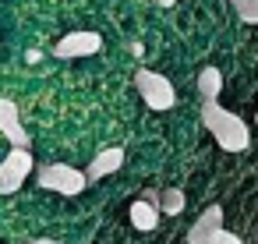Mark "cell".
I'll return each instance as SVG.
<instances>
[{
  "mask_svg": "<svg viewBox=\"0 0 258 244\" xmlns=\"http://www.w3.org/2000/svg\"><path fill=\"white\" fill-rule=\"evenodd\" d=\"M202 124L219 142V149H226V152H244L251 145V128L233 110H226L219 103H205L202 106Z\"/></svg>",
  "mask_w": 258,
  "mask_h": 244,
  "instance_id": "cell-1",
  "label": "cell"
},
{
  "mask_svg": "<svg viewBox=\"0 0 258 244\" xmlns=\"http://www.w3.org/2000/svg\"><path fill=\"white\" fill-rule=\"evenodd\" d=\"M135 89H138V96H142V103L149 106V110H173V103H177V89H173V82L166 78V75H159V71H149V68H142L138 75H135Z\"/></svg>",
  "mask_w": 258,
  "mask_h": 244,
  "instance_id": "cell-2",
  "label": "cell"
},
{
  "mask_svg": "<svg viewBox=\"0 0 258 244\" xmlns=\"http://www.w3.org/2000/svg\"><path fill=\"white\" fill-rule=\"evenodd\" d=\"M36 180H39V188L57 191V195H68V198H75V195H82V191L89 188L85 170L64 166V163H46V166H39V170H36Z\"/></svg>",
  "mask_w": 258,
  "mask_h": 244,
  "instance_id": "cell-3",
  "label": "cell"
},
{
  "mask_svg": "<svg viewBox=\"0 0 258 244\" xmlns=\"http://www.w3.org/2000/svg\"><path fill=\"white\" fill-rule=\"evenodd\" d=\"M36 159H32V149H11L4 156V163H0V191L4 195H15L22 191V184L29 180Z\"/></svg>",
  "mask_w": 258,
  "mask_h": 244,
  "instance_id": "cell-4",
  "label": "cell"
},
{
  "mask_svg": "<svg viewBox=\"0 0 258 244\" xmlns=\"http://www.w3.org/2000/svg\"><path fill=\"white\" fill-rule=\"evenodd\" d=\"M53 53L60 57V60H82V57H96V53H103V36L99 32H89V29H78V32H68L57 46H53Z\"/></svg>",
  "mask_w": 258,
  "mask_h": 244,
  "instance_id": "cell-5",
  "label": "cell"
},
{
  "mask_svg": "<svg viewBox=\"0 0 258 244\" xmlns=\"http://www.w3.org/2000/svg\"><path fill=\"white\" fill-rule=\"evenodd\" d=\"M0 135H4L15 149H32V138H29L25 124H22V113L8 96H0Z\"/></svg>",
  "mask_w": 258,
  "mask_h": 244,
  "instance_id": "cell-6",
  "label": "cell"
},
{
  "mask_svg": "<svg viewBox=\"0 0 258 244\" xmlns=\"http://www.w3.org/2000/svg\"><path fill=\"white\" fill-rule=\"evenodd\" d=\"M124 166V149H103L96 159H92V166L85 170V180L92 184V180H103V177H110V173H117Z\"/></svg>",
  "mask_w": 258,
  "mask_h": 244,
  "instance_id": "cell-7",
  "label": "cell"
},
{
  "mask_svg": "<svg viewBox=\"0 0 258 244\" xmlns=\"http://www.w3.org/2000/svg\"><path fill=\"white\" fill-rule=\"evenodd\" d=\"M223 226V205H209L195 223H191V230H187V244H198L205 233H212V230H219Z\"/></svg>",
  "mask_w": 258,
  "mask_h": 244,
  "instance_id": "cell-8",
  "label": "cell"
},
{
  "mask_svg": "<svg viewBox=\"0 0 258 244\" xmlns=\"http://www.w3.org/2000/svg\"><path fill=\"white\" fill-rule=\"evenodd\" d=\"M131 223H135V230H156L159 226V209L152 202L138 198V202H131Z\"/></svg>",
  "mask_w": 258,
  "mask_h": 244,
  "instance_id": "cell-9",
  "label": "cell"
},
{
  "mask_svg": "<svg viewBox=\"0 0 258 244\" xmlns=\"http://www.w3.org/2000/svg\"><path fill=\"white\" fill-rule=\"evenodd\" d=\"M198 92L205 103H219V92H223V71L219 68H205L198 75Z\"/></svg>",
  "mask_w": 258,
  "mask_h": 244,
  "instance_id": "cell-10",
  "label": "cell"
},
{
  "mask_svg": "<svg viewBox=\"0 0 258 244\" xmlns=\"http://www.w3.org/2000/svg\"><path fill=\"white\" fill-rule=\"evenodd\" d=\"M156 209L166 212V216H180V212H184V191H180V188H166V191H159Z\"/></svg>",
  "mask_w": 258,
  "mask_h": 244,
  "instance_id": "cell-11",
  "label": "cell"
},
{
  "mask_svg": "<svg viewBox=\"0 0 258 244\" xmlns=\"http://www.w3.org/2000/svg\"><path fill=\"white\" fill-rule=\"evenodd\" d=\"M233 11H237L240 22L258 25V0H233Z\"/></svg>",
  "mask_w": 258,
  "mask_h": 244,
  "instance_id": "cell-12",
  "label": "cell"
},
{
  "mask_svg": "<svg viewBox=\"0 0 258 244\" xmlns=\"http://www.w3.org/2000/svg\"><path fill=\"white\" fill-rule=\"evenodd\" d=\"M198 244H244V240H240L237 233H230L226 226H219V230H212V233H205V237H202Z\"/></svg>",
  "mask_w": 258,
  "mask_h": 244,
  "instance_id": "cell-13",
  "label": "cell"
},
{
  "mask_svg": "<svg viewBox=\"0 0 258 244\" xmlns=\"http://www.w3.org/2000/svg\"><path fill=\"white\" fill-rule=\"evenodd\" d=\"M29 244H53L50 237H36V240H29Z\"/></svg>",
  "mask_w": 258,
  "mask_h": 244,
  "instance_id": "cell-14",
  "label": "cell"
},
{
  "mask_svg": "<svg viewBox=\"0 0 258 244\" xmlns=\"http://www.w3.org/2000/svg\"><path fill=\"white\" fill-rule=\"evenodd\" d=\"M159 4H163V8H173V4H177V0H159Z\"/></svg>",
  "mask_w": 258,
  "mask_h": 244,
  "instance_id": "cell-15",
  "label": "cell"
},
{
  "mask_svg": "<svg viewBox=\"0 0 258 244\" xmlns=\"http://www.w3.org/2000/svg\"><path fill=\"white\" fill-rule=\"evenodd\" d=\"M254 124H258V113H254Z\"/></svg>",
  "mask_w": 258,
  "mask_h": 244,
  "instance_id": "cell-16",
  "label": "cell"
},
{
  "mask_svg": "<svg viewBox=\"0 0 258 244\" xmlns=\"http://www.w3.org/2000/svg\"><path fill=\"white\" fill-rule=\"evenodd\" d=\"M254 244H258V237H254Z\"/></svg>",
  "mask_w": 258,
  "mask_h": 244,
  "instance_id": "cell-17",
  "label": "cell"
}]
</instances>
